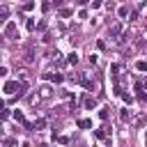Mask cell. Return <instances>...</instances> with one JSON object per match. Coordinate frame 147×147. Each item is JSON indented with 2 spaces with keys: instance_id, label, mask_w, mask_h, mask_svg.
I'll use <instances>...</instances> for the list:
<instances>
[{
  "instance_id": "obj_1",
  "label": "cell",
  "mask_w": 147,
  "mask_h": 147,
  "mask_svg": "<svg viewBox=\"0 0 147 147\" xmlns=\"http://www.w3.org/2000/svg\"><path fill=\"white\" fill-rule=\"evenodd\" d=\"M18 87H21V83H18V80H7V83H5V87H2V92H5L7 96H14V94H18Z\"/></svg>"
},
{
  "instance_id": "obj_2",
  "label": "cell",
  "mask_w": 147,
  "mask_h": 147,
  "mask_svg": "<svg viewBox=\"0 0 147 147\" xmlns=\"http://www.w3.org/2000/svg\"><path fill=\"white\" fill-rule=\"evenodd\" d=\"M5 37L7 39H16V21H7L5 23Z\"/></svg>"
},
{
  "instance_id": "obj_3",
  "label": "cell",
  "mask_w": 147,
  "mask_h": 147,
  "mask_svg": "<svg viewBox=\"0 0 147 147\" xmlns=\"http://www.w3.org/2000/svg\"><path fill=\"white\" fill-rule=\"evenodd\" d=\"M44 78H46V80H51V83H55V85H60V83L64 80V76H62V74H57V71H48V74H44Z\"/></svg>"
},
{
  "instance_id": "obj_4",
  "label": "cell",
  "mask_w": 147,
  "mask_h": 147,
  "mask_svg": "<svg viewBox=\"0 0 147 147\" xmlns=\"http://www.w3.org/2000/svg\"><path fill=\"white\" fill-rule=\"evenodd\" d=\"M108 133H110V129H108V126H101V129H96V131H94V136H96L99 140H108Z\"/></svg>"
},
{
  "instance_id": "obj_5",
  "label": "cell",
  "mask_w": 147,
  "mask_h": 147,
  "mask_svg": "<svg viewBox=\"0 0 147 147\" xmlns=\"http://www.w3.org/2000/svg\"><path fill=\"white\" fill-rule=\"evenodd\" d=\"M119 34H122V23H115V25L108 30V37H117V39H119Z\"/></svg>"
},
{
  "instance_id": "obj_6",
  "label": "cell",
  "mask_w": 147,
  "mask_h": 147,
  "mask_svg": "<svg viewBox=\"0 0 147 147\" xmlns=\"http://www.w3.org/2000/svg\"><path fill=\"white\" fill-rule=\"evenodd\" d=\"M83 103H85V108H87V110L96 108V99H94V96H85V99H83Z\"/></svg>"
},
{
  "instance_id": "obj_7",
  "label": "cell",
  "mask_w": 147,
  "mask_h": 147,
  "mask_svg": "<svg viewBox=\"0 0 147 147\" xmlns=\"http://www.w3.org/2000/svg\"><path fill=\"white\" fill-rule=\"evenodd\" d=\"M80 85H83L85 90H94V87H96V85H94V80H90V78H85V76H83V80H80Z\"/></svg>"
},
{
  "instance_id": "obj_8",
  "label": "cell",
  "mask_w": 147,
  "mask_h": 147,
  "mask_svg": "<svg viewBox=\"0 0 147 147\" xmlns=\"http://www.w3.org/2000/svg\"><path fill=\"white\" fill-rule=\"evenodd\" d=\"M119 119H122V122H131V110H126V108L119 110Z\"/></svg>"
},
{
  "instance_id": "obj_9",
  "label": "cell",
  "mask_w": 147,
  "mask_h": 147,
  "mask_svg": "<svg viewBox=\"0 0 147 147\" xmlns=\"http://www.w3.org/2000/svg\"><path fill=\"white\" fill-rule=\"evenodd\" d=\"M34 129H37V131L46 129V119H44V117H37V119H34Z\"/></svg>"
},
{
  "instance_id": "obj_10",
  "label": "cell",
  "mask_w": 147,
  "mask_h": 147,
  "mask_svg": "<svg viewBox=\"0 0 147 147\" xmlns=\"http://www.w3.org/2000/svg\"><path fill=\"white\" fill-rule=\"evenodd\" d=\"M39 96H44V99L51 96V87H48V85H41V87H39Z\"/></svg>"
},
{
  "instance_id": "obj_11",
  "label": "cell",
  "mask_w": 147,
  "mask_h": 147,
  "mask_svg": "<svg viewBox=\"0 0 147 147\" xmlns=\"http://www.w3.org/2000/svg\"><path fill=\"white\" fill-rule=\"evenodd\" d=\"M76 124H78V129H90V126H92V122H90V119H78Z\"/></svg>"
},
{
  "instance_id": "obj_12",
  "label": "cell",
  "mask_w": 147,
  "mask_h": 147,
  "mask_svg": "<svg viewBox=\"0 0 147 147\" xmlns=\"http://www.w3.org/2000/svg\"><path fill=\"white\" fill-rule=\"evenodd\" d=\"M117 16H119V18H126V16H129V7H119V9H117Z\"/></svg>"
},
{
  "instance_id": "obj_13",
  "label": "cell",
  "mask_w": 147,
  "mask_h": 147,
  "mask_svg": "<svg viewBox=\"0 0 147 147\" xmlns=\"http://www.w3.org/2000/svg\"><path fill=\"white\" fill-rule=\"evenodd\" d=\"M136 69H138V71H147V62H145V60H138V62H136Z\"/></svg>"
},
{
  "instance_id": "obj_14",
  "label": "cell",
  "mask_w": 147,
  "mask_h": 147,
  "mask_svg": "<svg viewBox=\"0 0 147 147\" xmlns=\"http://www.w3.org/2000/svg\"><path fill=\"white\" fill-rule=\"evenodd\" d=\"M30 9H34V2H23V7H21V11H30Z\"/></svg>"
},
{
  "instance_id": "obj_15",
  "label": "cell",
  "mask_w": 147,
  "mask_h": 147,
  "mask_svg": "<svg viewBox=\"0 0 147 147\" xmlns=\"http://www.w3.org/2000/svg\"><path fill=\"white\" fill-rule=\"evenodd\" d=\"M108 110H110V108H101V110H99V117H101L103 122H106V119H108V115H110Z\"/></svg>"
},
{
  "instance_id": "obj_16",
  "label": "cell",
  "mask_w": 147,
  "mask_h": 147,
  "mask_svg": "<svg viewBox=\"0 0 147 147\" xmlns=\"http://www.w3.org/2000/svg\"><path fill=\"white\" fill-rule=\"evenodd\" d=\"M14 119H16V122H21V124L25 122V117H23V113H21V110H14Z\"/></svg>"
},
{
  "instance_id": "obj_17",
  "label": "cell",
  "mask_w": 147,
  "mask_h": 147,
  "mask_svg": "<svg viewBox=\"0 0 147 147\" xmlns=\"http://www.w3.org/2000/svg\"><path fill=\"white\" fill-rule=\"evenodd\" d=\"M71 14H74V11H71L69 7H62V9H60V16H64V18H67V16H71Z\"/></svg>"
},
{
  "instance_id": "obj_18",
  "label": "cell",
  "mask_w": 147,
  "mask_h": 147,
  "mask_svg": "<svg viewBox=\"0 0 147 147\" xmlns=\"http://www.w3.org/2000/svg\"><path fill=\"white\" fill-rule=\"evenodd\" d=\"M67 62H69V64H76V62H78V55H76V53H69Z\"/></svg>"
},
{
  "instance_id": "obj_19",
  "label": "cell",
  "mask_w": 147,
  "mask_h": 147,
  "mask_svg": "<svg viewBox=\"0 0 147 147\" xmlns=\"http://www.w3.org/2000/svg\"><path fill=\"white\" fill-rule=\"evenodd\" d=\"M25 28H28V30H34L37 25H34V21H32V18H28V21H25Z\"/></svg>"
},
{
  "instance_id": "obj_20",
  "label": "cell",
  "mask_w": 147,
  "mask_h": 147,
  "mask_svg": "<svg viewBox=\"0 0 147 147\" xmlns=\"http://www.w3.org/2000/svg\"><path fill=\"white\" fill-rule=\"evenodd\" d=\"M122 99H124V103H129V106L133 103V96H131V94H122Z\"/></svg>"
},
{
  "instance_id": "obj_21",
  "label": "cell",
  "mask_w": 147,
  "mask_h": 147,
  "mask_svg": "<svg viewBox=\"0 0 147 147\" xmlns=\"http://www.w3.org/2000/svg\"><path fill=\"white\" fill-rule=\"evenodd\" d=\"M96 48H99V51H106V41L99 39V41H96Z\"/></svg>"
},
{
  "instance_id": "obj_22",
  "label": "cell",
  "mask_w": 147,
  "mask_h": 147,
  "mask_svg": "<svg viewBox=\"0 0 147 147\" xmlns=\"http://www.w3.org/2000/svg\"><path fill=\"white\" fill-rule=\"evenodd\" d=\"M23 60H25V62H32V60H34V55H32V51H28V53H25V57H23Z\"/></svg>"
},
{
  "instance_id": "obj_23",
  "label": "cell",
  "mask_w": 147,
  "mask_h": 147,
  "mask_svg": "<svg viewBox=\"0 0 147 147\" xmlns=\"http://www.w3.org/2000/svg\"><path fill=\"white\" fill-rule=\"evenodd\" d=\"M57 142H60V145H67L69 138H67V136H57Z\"/></svg>"
},
{
  "instance_id": "obj_24",
  "label": "cell",
  "mask_w": 147,
  "mask_h": 147,
  "mask_svg": "<svg viewBox=\"0 0 147 147\" xmlns=\"http://www.w3.org/2000/svg\"><path fill=\"white\" fill-rule=\"evenodd\" d=\"M51 5H53V2H41V11H48V9H51Z\"/></svg>"
},
{
  "instance_id": "obj_25",
  "label": "cell",
  "mask_w": 147,
  "mask_h": 147,
  "mask_svg": "<svg viewBox=\"0 0 147 147\" xmlns=\"http://www.w3.org/2000/svg\"><path fill=\"white\" fill-rule=\"evenodd\" d=\"M7 14H9V9H7V7H2V9H0V16H2V21L7 18Z\"/></svg>"
},
{
  "instance_id": "obj_26",
  "label": "cell",
  "mask_w": 147,
  "mask_h": 147,
  "mask_svg": "<svg viewBox=\"0 0 147 147\" xmlns=\"http://www.w3.org/2000/svg\"><path fill=\"white\" fill-rule=\"evenodd\" d=\"M87 62H90V64H96V55H94V53H92V55H87Z\"/></svg>"
},
{
  "instance_id": "obj_27",
  "label": "cell",
  "mask_w": 147,
  "mask_h": 147,
  "mask_svg": "<svg viewBox=\"0 0 147 147\" xmlns=\"http://www.w3.org/2000/svg\"><path fill=\"white\" fill-rule=\"evenodd\" d=\"M2 145H5V147H11V145H14V138H5V142H2Z\"/></svg>"
},
{
  "instance_id": "obj_28",
  "label": "cell",
  "mask_w": 147,
  "mask_h": 147,
  "mask_svg": "<svg viewBox=\"0 0 147 147\" xmlns=\"http://www.w3.org/2000/svg\"><path fill=\"white\" fill-rule=\"evenodd\" d=\"M138 99H140L142 103H147V94H145V92H138Z\"/></svg>"
},
{
  "instance_id": "obj_29",
  "label": "cell",
  "mask_w": 147,
  "mask_h": 147,
  "mask_svg": "<svg viewBox=\"0 0 147 147\" xmlns=\"http://www.w3.org/2000/svg\"><path fill=\"white\" fill-rule=\"evenodd\" d=\"M53 5H55L57 9H62V5H64V0H53Z\"/></svg>"
},
{
  "instance_id": "obj_30",
  "label": "cell",
  "mask_w": 147,
  "mask_h": 147,
  "mask_svg": "<svg viewBox=\"0 0 147 147\" xmlns=\"http://www.w3.org/2000/svg\"><path fill=\"white\" fill-rule=\"evenodd\" d=\"M145 145H147V138H145Z\"/></svg>"
},
{
  "instance_id": "obj_31",
  "label": "cell",
  "mask_w": 147,
  "mask_h": 147,
  "mask_svg": "<svg viewBox=\"0 0 147 147\" xmlns=\"http://www.w3.org/2000/svg\"><path fill=\"white\" fill-rule=\"evenodd\" d=\"M145 87H147V83H145Z\"/></svg>"
}]
</instances>
